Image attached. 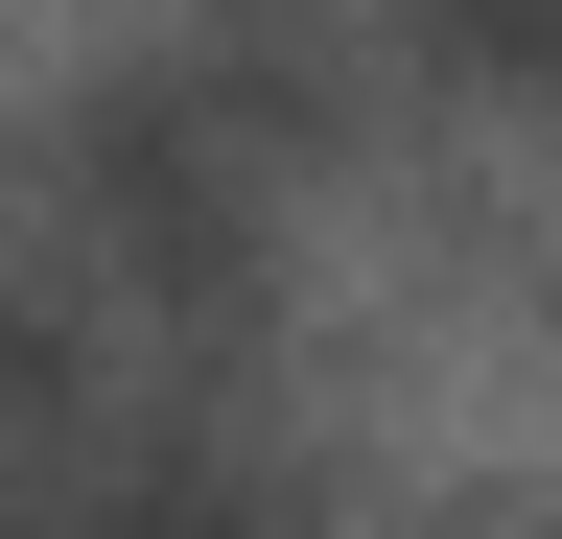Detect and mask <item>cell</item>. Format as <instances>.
<instances>
[{
	"mask_svg": "<svg viewBox=\"0 0 562 539\" xmlns=\"http://www.w3.org/2000/svg\"><path fill=\"white\" fill-rule=\"evenodd\" d=\"M328 94H351L328 24H281V0H235V24H188V47H140V71H94V94H70V235H94L117 282L235 305L281 165L328 142Z\"/></svg>",
	"mask_w": 562,
	"mask_h": 539,
	"instance_id": "obj_1",
	"label": "cell"
},
{
	"mask_svg": "<svg viewBox=\"0 0 562 539\" xmlns=\"http://www.w3.org/2000/svg\"><path fill=\"white\" fill-rule=\"evenodd\" d=\"M94 539H305V516H281L235 446H188V423H165V446H117V469H94Z\"/></svg>",
	"mask_w": 562,
	"mask_h": 539,
	"instance_id": "obj_2",
	"label": "cell"
},
{
	"mask_svg": "<svg viewBox=\"0 0 562 539\" xmlns=\"http://www.w3.org/2000/svg\"><path fill=\"white\" fill-rule=\"evenodd\" d=\"M446 94H562V0H375Z\"/></svg>",
	"mask_w": 562,
	"mask_h": 539,
	"instance_id": "obj_3",
	"label": "cell"
}]
</instances>
